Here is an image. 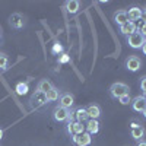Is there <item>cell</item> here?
<instances>
[{
	"mask_svg": "<svg viewBox=\"0 0 146 146\" xmlns=\"http://www.w3.org/2000/svg\"><path fill=\"white\" fill-rule=\"evenodd\" d=\"M129 91H130L129 86L126 83H123V82H115V83H113L111 86H110V95H111L114 100H118L120 96L127 95Z\"/></svg>",
	"mask_w": 146,
	"mask_h": 146,
	"instance_id": "6da1fadb",
	"label": "cell"
},
{
	"mask_svg": "<svg viewBox=\"0 0 146 146\" xmlns=\"http://www.w3.org/2000/svg\"><path fill=\"white\" fill-rule=\"evenodd\" d=\"M145 42H146V38H145L140 32H137V31L127 36V44H129L131 48H142Z\"/></svg>",
	"mask_w": 146,
	"mask_h": 146,
	"instance_id": "7a4b0ae2",
	"label": "cell"
},
{
	"mask_svg": "<svg viewBox=\"0 0 146 146\" xmlns=\"http://www.w3.org/2000/svg\"><path fill=\"white\" fill-rule=\"evenodd\" d=\"M72 140H73V143L78 145V146H89L91 142H92V136L89 135L88 131H85V133H82V135L72 136Z\"/></svg>",
	"mask_w": 146,
	"mask_h": 146,
	"instance_id": "3957f363",
	"label": "cell"
},
{
	"mask_svg": "<svg viewBox=\"0 0 146 146\" xmlns=\"http://www.w3.org/2000/svg\"><path fill=\"white\" fill-rule=\"evenodd\" d=\"M9 23H10L12 28L21 29V28L25 27V18H23L21 13H13V15L9 16Z\"/></svg>",
	"mask_w": 146,
	"mask_h": 146,
	"instance_id": "277c9868",
	"label": "cell"
},
{
	"mask_svg": "<svg viewBox=\"0 0 146 146\" xmlns=\"http://www.w3.org/2000/svg\"><path fill=\"white\" fill-rule=\"evenodd\" d=\"M73 104H75V98H73V95L66 92V94H62L58 98V105L63 107V108H67V110H72Z\"/></svg>",
	"mask_w": 146,
	"mask_h": 146,
	"instance_id": "5b68a950",
	"label": "cell"
},
{
	"mask_svg": "<svg viewBox=\"0 0 146 146\" xmlns=\"http://www.w3.org/2000/svg\"><path fill=\"white\" fill-rule=\"evenodd\" d=\"M130 135H131V137L135 140H142V137L145 136V127L142 124H137V123H131Z\"/></svg>",
	"mask_w": 146,
	"mask_h": 146,
	"instance_id": "8992f818",
	"label": "cell"
},
{
	"mask_svg": "<svg viewBox=\"0 0 146 146\" xmlns=\"http://www.w3.org/2000/svg\"><path fill=\"white\" fill-rule=\"evenodd\" d=\"M69 113H70V110L63 108V107H60V105H58V107L54 110L53 117H54L56 121H58V123H63V121H67V118H69Z\"/></svg>",
	"mask_w": 146,
	"mask_h": 146,
	"instance_id": "52a82bcc",
	"label": "cell"
},
{
	"mask_svg": "<svg viewBox=\"0 0 146 146\" xmlns=\"http://www.w3.org/2000/svg\"><path fill=\"white\" fill-rule=\"evenodd\" d=\"M140 66H142V62H140V58L137 56H130L126 60V67L130 72H137L140 69Z\"/></svg>",
	"mask_w": 146,
	"mask_h": 146,
	"instance_id": "ba28073f",
	"label": "cell"
},
{
	"mask_svg": "<svg viewBox=\"0 0 146 146\" xmlns=\"http://www.w3.org/2000/svg\"><path fill=\"white\" fill-rule=\"evenodd\" d=\"M131 108L135 110L136 113H143L145 110H146V100L143 98V96H136V98H133L131 100Z\"/></svg>",
	"mask_w": 146,
	"mask_h": 146,
	"instance_id": "9c48e42d",
	"label": "cell"
},
{
	"mask_svg": "<svg viewBox=\"0 0 146 146\" xmlns=\"http://www.w3.org/2000/svg\"><path fill=\"white\" fill-rule=\"evenodd\" d=\"M31 102H32V105H34L35 108H38V107H41V105H44V104L48 102V101H47V95L42 94V92H40V91H36V92L32 95Z\"/></svg>",
	"mask_w": 146,
	"mask_h": 146,
	"instance_id": "30bf717a",
	"label": "cell"
},
{
	"mask_svg": "<svg viewBox=\"0 0 146 146\" xmlns=\"http://www.w3.org/2000/svg\"><path fill=\"white\" fill-rule=\"evenodd\" d=\"M85 130H86L89 135H95V133L100 131V121L98 120H88L86 123H85Z\"/></svg>",
	"mask_w": 146,
	"mask_h": 146,
	"instance_id": "8fae6325",
	"label": "cell"
},
{
	"mask_svg": "<svg viewBox=\"0 0 146 146\" xmlns=\"http://www.w3.org/2000/svg\"><path fill=\"white\" fill-rule=\"evenodd\" d=\"M85 110H86L88 117H89L91 120H98L100 115H101V108L96 105V104H91L89 107H86Z\"/></svg>",
	"mask_w": 146,
	"mask_h": 146,
	"instance_id": "7c38bea8",
	"label": "cell"
},
{
	"mask_svg": "<svg viewBox=\"0 0 146 146\" xmlns=\"http://www.w3.org/2000/svg\"><path fill=\"white\" fill-rule=\"evenodd\" d=\"M114 22L117 25H124L129 22V16H127V10H117L114 13Z\"/></svg>",
	"mask_w": 146,
	"mask_h": 146,
	"instance_id": "4fadbf2b",
	"label": "cell"
},
{
	"mask_svg": "<svg viewBox=\"0 0 146 146\" xmlns=\"http://www.w3.org/2000/svg\"><path fill=\"white\" fill-rule=\"evenodd\" d=\"M137 31V27H136V23L135 22H127V23H124V25H121L120 27V32L123 34V35H126V36H129V35H131L133 32H136Z\"/></svg>",
	"mask_w": 146,
	"mask_h": 146,
	"instance_id": "5bb4252c",
	"label": "cell"
},
{
	"mask_svg": "<svg viewBox=\"0 0 146 146\" xmlns=\"http://www.w3.org/2000/svg\"><path fill=\"white\" fill-rule=\"evenodd\" d=\"M127 16H129V21L130 22H135V21H139L140 16H142V9L137 7V6H133L129 9L127 12Z\"/></svg>",
	"mask_w": 146,
	"mask_h": 146,
	"instance_id": "9a60e30c",
	"label": "cell"
},
{
	"mask_svg": "<svg viewBox=\"0 0 146 146\" xmlns=\"http://www.w3.org/2000/svg\"><path fill=\"white\" fill-rule=\"evenodd\" d=\"M79 9H80V3L78 2V0H69V2L66 3V10L69 12L70 15L78 13Z\"/></svg>",
	"mask_w": 146,
	"mask_h": 146,
	"instance_id": "2e32d148",
	"label": "cell"
},
{
	"mask_svg": "<svg viewBox=\"0 0 146 146\" xmlns=\"http://www.w3.org/2000/svg\"><path fill=\"white\" fill-rule=\"evenodd\" d=\"M75 115H76V121H79V123H86V121L89 120L88 113H86L85 108H78L75 111Z\"/></svg>",
	"mask_w": 146,
	"mask_h": 146,
	"instance_id": "e0dca14e",
	"label": "cell"
},
{
	"mask_svg": "<svg viewBox=\"0 0 146 146\" xmlns=\"http://www.w3.org/2000/svg\"><path fill=\"white\" fill-rule=\"evenodd\" d=\"M51 89H53L51 82H48L47 79H42V80L38 83V89H36V91H40V92H42V94H47V92H50Z\"/></svg>",
	"mask_w": 146,
	"mask_h": 146,
	"instance_id": "ac0fdd59",
	"label": "cell"
},
{
	"mask_svg": "<svg viewBox=\"0 0 146 146\" xmlns=\"http://www.w3.org/2000/svg\"><path fill=\"white\" fill-rule=\"evenodd\" d=\"M45 95H47V101H57L60 98V91L53 86V89L50 92H47Z\"/></svg>",
	"mask_w": 146,
	"mask_h": 146,
	"instance_id": "d6986e66",
	"label": "cell"
},
{
	"mask_svg": "<svg viewBox=\"0 0 146 146\" xmlns=\"http://www.w3.org/2000/svg\"><path fill=\"white\" fill-rule=\"evenodd\" d=\"M15 91H16L18 95H27V94H28V83H25V82H19V83L16 85Z\"/></svg>",
	"mask_w": 146,
	"mask_h": 146,
	"instance_id": "ffe728a7",
	"label": "cell"
},
{
	"mask_svg": "<svg viewBox=\"0 0 146 146\" xmlns=\"http://www.w3.org/2000/svg\"><path fill=\"white\" fill-rule=\"evenodd\" d=\"M73 129H75V135H82L85 133V123H79V121H75V124H73ZM73 135V136H75Z\"/></svg>",
	"mask_w": 146,
	"mask_h": 146,
	"instance_id": "44dd1931",
	"label": "cell"
},
{
	"mask_svg": "<svg viewBox=\"0 0 146 146\" xmlns=\"http://www.w3.org/2000/svg\"><path fill=\"white\" fill-rule=\"evenodd\" d=\"M7 64H9V57H7V54L0 53V69L6 70V69H7Z\"/></svg>",
	"mask_w": 146,
	"mask_h": 146,
	"instance_id": "7402d4cb",
	"label": "cell"
},
{
	"mask_svg": "<svg viewBox=\"0 0 146 146\" xmlns=\"http://www.w3.org/2000/svg\"><path fill=\"white\" fill-rule=\"evenodd\" d=\"M51 51H53V54H62L63 53V45L60 44V42H54Z\"/></svg>",
	"mask_w": 146,
	"mask_h": 146,
	"instance_id": "603a6c76",
	"label": "cell"
},
{
	"mask_svg": "<svg viewBox=\"0 0 146 146\" xmlns=\"http://www.w3.org/2000/svg\"><path fill=\"white\" fill-rule=\"evenodd\" d=\"M118 101H120L121 105H129V104H131V98H130L129 94H127V95H123V96H120Z\"/></svg>",
	"mask_w": 146,
	"mask_h": 146,
	"instance_id": "cb8c5ba5",
	"label": "cell"
},
{
	"mask_svg": "<svg viewBox=\"0 0 146 146\" xmlns=\"http://www.w3.org/2000/svg\"><path fill=\"white\" fill-rule=\"evenodd\" d=\"M70 60V56L69 54H66V53H63V54H60V57H58V63L60 64H64V63H67Z\"/></svg>",
	"mask_w": 146,
	"mask_h": 146,
	"instance_id": "d4e9b609",
	"label": "cell"
},
{
	"mask_svg": "<svg viewBox=\"0 0 146 146\" xmlns=\"http://www.w3.org/2000/svg\"><path fill=\"white\" fill-rule=\"evenodd\" d=\"M137 32H140L145 38H146V23L145 22H140L139 23V27H137Z\"/></svg>",
	"mask_w": 146,
	"mask_h": 146,
	"instance_id": "484cf974",
	"label": "cell"
},
{
	"mask_svg": "<svg viewBox=\"0 0 146 146\" xmlns=\"http://www.w3.org/2000/svg\"><path fill=\"white\" fill-rule=\"evenodd\" d=\"M73 124H75V121H67V131L69 135H75V129H73Z\"/></svg>",
	"mask_w": 146,
	"mask_h": 146,
	"instance_id": "4316f807",
	"label": "cell"
},
{
	"mask_svg": "<svg viewBox=\"0 0 146 146\" xmlns=\"http://www.w3.org/2000/svg\"><path fill=\"white\" fill-rule=\"evenodd\" d=\"M140 89L143 91V94L146 92V76H143V78L140 79Z\"/></svg>",
	"mask_w": 146,
	"mask_h": 146,
	"instance_id": "83f0119b",
	"label": "cell"
},
{
	"mask_svg": "<svg viewBox=\"0 0 146 146\" xmlns=\"http://www.w3.org/2000/svg\"><path fill=\"white\" fill-rule=\"evenodd\" d=\"M140 21L146 23V9H142V16H140Z\"/></svg>",
	"mask_w": 146,
	"mask_h": 146,
	"instance_id": "f1b7e54d",
	"label": "cell"
},
{
	"mask_svg": "<svg viewBox=\"0 0 146 146\" xmlns=\"http://www.w3.org/2000/svg\"><path fill=\"white\" fill-rule=\"evenodd\" d=\"M137 146H146V142H145V140H139Z\"/></svg>",
	"mask_w": 146,
	"mask_h": 146,
	"instance_id": "f546056e",
	"label": "cell"
},
{
	"mask_svg": "<svg viewBox=\"0 0 146 146\" xmlns=\"http://www.w3.org/2000/svg\"><path fill=\"white\" fill-rule=\"evenodd\" d=\"M142 51H143V54L146 56V42L143 44V47H142Z\"/></svg>",
	"mask_w": 146,
	"mask_h": 146,
	"instance_id": "4dcf8cb0",
	"label": "cell"
},
{
	"mask_svg": "<svg viewBox=\"0 0 146 146\" xmlns=\"http://www.w3.org/2000/svg\"><path fill=\"white\" fill-rule=\"evenodd\" d=\"M2 137H3V130L0 129V140H2Z\"/></svg>",
	"mask_w": 146,
	"mask_h": 146,
	"instance_id": "1f68e13d",
	"label": "cell"
},
{
	"mask_svg": "<svg viewBox=\"0 0 146 146\" xmlns=\"http://www.w3.org/2000/svg\"><path fill=\"white\" fill-rule=\"evenodd\" d=\"M142 114H143V115H145V118H146V110H145V111H143Z\"/></svg>",
	"mask_w": 146,
	"mask_h": 146,
	"instance_id": "d6a6232c",
	"label": "cell"
},
{
	"mask_svg": "<svg viewBox=\"0 0 146 146\" xmlns=\"http://www.w3.org/2000/svg\"><path fill=\"white\" fill-rule=\"evenodd\" d=\"M142 96H143V98H145V100H146V92H145V94H143V95H142Z\"/></svg>",
	"mask_w": 146,
	"mask_h": 146,
	"instance_id": "836d02e7",
	"label": "cell"
},
{
	"mask_svg": "<svg viewBox=\"0 0 146 146\" xmlns=\"http://www.w3.org/2000/svg\"><path fill=\"white\" fill-rule=\"evenodd\" d=\"M0 38H2V28H0Z\"/></svg>",
	"mask_w": 146,
	"mask_h": 146,
	"instance_id": "e575fe53",
	"label": "cell"
}]
</instances>
